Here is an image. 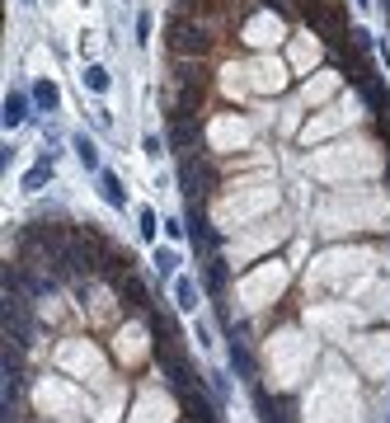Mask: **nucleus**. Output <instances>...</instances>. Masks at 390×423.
I'll return each mask as SVG.
<instances>
[{
  "label": "nucleus",
  "instance_id": "8",
  "mask_svg": "<svg viewBox=\"0 0 390 423\" xmlns=\"http://www.w3.org/2000/svg\"><path fill=\"white\" fill-rule=\"evenodd\" d=\"M0 118H5V127H19L28 118V99L24 94H5V113H0Z\"/></svg>",
  "mask_w": 390,
  "mask_h": 423
},
{
  "label": "nucleus",
  "instance_id": "17",
  "mask_svg": "<svg viewBox=\"0 0 390 423\" xmlns=\"http://www.w3.org/2000/svg\"><path fill=\"white\" fill-rule=\"evenodd\" d=\"M141 236H146V240L156 236V212H141Z\"/></svg>",
  "mask_w": 390,
  "mask_h": 423
},
{
  "label": "nucleus",
  "instance_id": "2",
  "mask_svg": "<svg viewBox=\"0 0 390 423\" xmlns=\"http://www.w3.org/2000/svg\"><path fill=\"white\" fill-rule=\"evenodd\" d=\"M301 14H306V24L315 33H325V43L338 48L348 33H343V5L338 0H301Z\"/></svg>",
  "mask_w": 390,
  "mask_h": 423
},
{
  "label": "nucleus",
  "instance_id": "15",
  "mask_svg": "<svg viewBox=\"0 0 390 423\" xmlns=\"http://www.w3.org/2000/svg\"><path fill=\"white\" fill-rule=\"evenodd\" d=\"M207 287H212V291L226 287V264H221V259H212V268H207Z\"/></svg>",
  "mask_w": 390,
  "mask_h": 423
},
{
  "label": "nucleus",
  "instance_id": "11",
  "mask_svg": "<svg viewBox=\"0 0 390 423\" xmlns=\"http://www.w3.org/2000/svg\"><path fill=\"white\" fill-rule=\"evenodd\" d=\"M48 179H52V160H43V165H33V169H28V174H24V188H28V193H38V188L48 184Z\"/></svg>",
  "mask_w": 390,
  "mask_h": 423
},
{
  "label": "nucleus",
  "instance_id": "3",
  "mask_svg": "<svg viewBox=\"0 0 390 423\" xmlns=\"http://www.w3.org/2000/svg\"><path fill=\"white\" fill-rule=\"evenodd\" d=\"M212 184H216V169H212L207 156H188L183 160V193H188V198H207Z\"/></svg>",
  "mask_w": 390,
  "mask_h": 423
},
{
  "label": "nucleus",
  "instance_id": "16",
  "mask_svg": "<svg viewBox=\"0 0 390 423\" xmlns=\"http://www.w3.org/2000/svg\"><path fill=\"white\" fill-rule=\"evenodd\" d=\"M212 391H216V400L231 395V386H226V376H221V371H212Z\"/></svg>",
  "mask_w": 390,
  "mask_h": 423
},
{
  "label": "nucleus",
  "instance_id": "18",
  "mask_svg": "<svg viewBox=\"0 0 390 423\" xmlns=\"http://www.w3.org/2000/svg\"><path fill=\"white\" fill-rule=\"evenodd\" d=\"M183 231H188V226H183L179 216H174V221H165V236H170V240H179V236H183Z\"/></svg>",
  "mask_w": 390,
  "mask_h": 423
},
{
  "label": "nucleus",
  "instance_id": "1",
  "mask_svg": "<svg viewBox=\"0 0 390 423\" xmlns=\"http://www.w3.org/2000/svg\"><path fill=\"white\" fill-rule=\"evenodd\" d=\"M165 43H170L174 56H203L212 48V33H207V24L193 19V14H174L170 28H165Z\"/></svg>",
  "mask_w": 390,
  "mask_h": 423
},
{
  "label": "nucleus",
  "instance_id": "9",
  "mask_svg": "<svg viewBox=\"0 0 390 423\" xmlns=\"http://www.w3.org/2000/svg\"><path fill=\"white\" fill-rule=\"evenodd\" d=\"M33 104L38 108H57L61 104V90H57L52 80H38V85H33Z\"/></svg>",
  "mask_w": 390,
  "mask_h": 423
},
{
  "label": "nucleus",
  "instance_id": "5",
  "mask_svg": "<svg viewBox=\"0 0 390 423\" xmlns=\"http://www.w3.org/2000/svg\"><path fill=\"white\" fill-rule=\"evenodd\" d=\"M99 193H104L108 207H123V203H127V188H123V179H118V174H108V169H99Z\"/></svg>",
  "mask_w": 390,
  "mask_h": 423
},
{
  "label": "nucleus",
  "instance_id": "13",
  "mask_svg": "<svg viewBox=\"0 0 390 423\" xmlns=\"http://www.w3.org/2000/svg\"><path fill=\"white\" fill-rule=\"evenodd\" d=\"M85 85H90L94 94H104V90H108V71H104V66H85Z\"/></svg>",
  "mask_w": 390,
  "mask_h": 423
},
{
  "label": "nucleus",
  "instance_id": "14",
  "mask_svg": "<svg viewBox=\"0 0 390 423\" xmlns=\"http://www.w3.org/2000/svg\"><path fill=\"white\" fill-rule=\"evenodd\" d=\"M259 404H263V423H291V419H287V409H283V404H273L268 395H259Z\"/></svg>",
  "mask_w": 390,
  "mask_h": 423
},
{
  "label": "nucleus",
  "instance_id": "19",
  "mask_svg": "<svg viewBox=\"0 0 390 423\" xmlns=\"http://www.w3.org/2000/svg\"><path fill=\"white\" fill-rule=\"evenodd\" d=\"M136 33H141V43H151V14H141V19H136Z\"/></svg>",
  "mask_w": 390,
  "mask_h": 423
},
{
  "label": "nucleus",
  "instance_id": "4",
  "mask_svg": "<svg viewBox=\"0 0 390 423\" xmlns=\"http://www.w3.org/2000/svg\"><path fill=\"white\" fill-rule=\"evenodd\" d=\"M118 291H123V296H127V306L132 311H146V306H151V296H146V287H141V278H136V273H123V278H118Z\"/></svg>",
  "mask_w": 390,
  "mask_h": 423
},
{
  "label": "nucleus",
  "instance_id": "6",
  "mask_svg": "<svg viewBox=\"0 0 390 423\" xmlns=\"http://www.w3.org/2000/svg\"><path fill=\"white\" fill-rule=\"evenodd\" d=\"M174 301H179L183 316H193L198 311V282L193 278H174Z\"/></svg>",
  "mask_w": 390,
  "mask_h": 423
},
{
  "label": "nucleus",
  "instance_id": "7",
  "mask_svg": "<svg viewBox=\"0 0 390 423\" xmlns=\"http://www.w3.org/2000/svg\"><path fill=\"white\" fill-rule=\"evenodd\" d=\"M71 146H76V160L85 165V169H99V146H94V141H90L85 132L71 136Z\"/></svg>",
  "mask_w": 390,
  "mask_h": 423
},
{
  "label": "nucleus",
  "instance_id": "12",
  "mask_svg": "<svg viewBox=\"0 0 390 423\" xmlns=\"http://www.w3.org/2000/svg\"><path fill=\"white\" fill-rule=\"evenodd\" d=\"M151 264H156L160 278H174V268H179V254H174V249H156V259H151Z\"/></svg>",
  "mask_w": 390,
  "mask_h": 423
},
{
  "label": "nucleus",
  "instance_id": "10",
  "mask_svg": "<svg viewBox=\"0 0 390 423\" xmlns=\"http://www.w3.org/2000/svg\"><path fill=\"white\" fill-rule=\"evenodd\" d=\"M231 362L245 371V376H254V358H249V348H245V339H240V334H231Z\"/></svg>",
  "mask_w": 390,
  "mask_h": 423
}]
</instances>
